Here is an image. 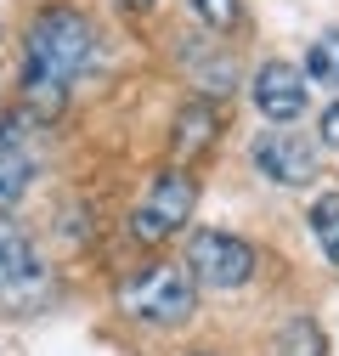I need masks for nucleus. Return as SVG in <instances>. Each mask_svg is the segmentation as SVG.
<instances>
[{
	"instance_id": "obj_1",
	"label": "nucleus",
	"mask_w": 339,
	"mask_h": 356,
	"mask_svg": "<svg viewBox=\"0 0 339 356\" xmlns=\"http://www.w3.org/2000/svg\"><path fill=\"white\" fill-rule=\"evenodd\" d=\"M91 57H97L91 17L74 6H46L28 23V40H23V108L51 119L68 97V85L91 68Z\"/></svg>"
},
{
	"instance_id": "obj_2",
	"label": "nucleus",
	"mask_w": 339,
	"mask_h": 356,
	"mask_svg": "<svg viewBox=\"0 0 339 356\" xmlns=\"http://www.w3.org/2000/svg\"><path fill=\"white\" fill-rule=\"evenodd\" d=\"M119 305H124V317H136L147 328H176L192 317L198 289H192L187 266H147L142 277H131L119 289Z\"/></svg>"
},
{
	"instance_id": "obj_3",
	"label": "nucleus",
	"mask_w": 339,
	"mask_h": 356,
	"mask_svg": "<svg viewBox=\"0 0 339 356\" xmlns=\"http://www.w3.org/2000/svg\"><path fill=\"white\" fill-rule=\"evenodd\" d=\"M46 294H51V277L40 266L28 232L12 215H0V305L6 311H34Z\"/></svg>"
},
{
	"instance_id": "obj_4",
	"label": "nucleus",
	"mask_w": 339,
	"mask_h": 356,
	"mask_svg": "<svg viewBox=\"0 0 339 356\" xmlns=\"http://www.w3.org/2000/svg\"><path fill=\"white\" fill-rule=\"evenodd\" d=\"M192 204H198V181H192L187 170H164L158 181L147 187V198L136 204L131 232H136L142 243H164V238H176V232L187 227Z\"/></svg>"
},
{
	"instance_id": "obj_5",
	"label": "nucleus",
	"mask_w": 339,
	"mask_h": 356,
	"mask_svg": "<svg viewBox=\"0 0 339 356\" xmlns=\"http://www.w3.org/2000/svg\"><path fill=\"white\" fill-rule=\"evenodd\" d=\"M187 272H192V283H204V289H243V283L254 277V249H249L243 238H232V232L204 227V232H192V243H187Z\"/></svg>"
},
{
	"instance_id": "obj_6",
	"label": "nucleus",
	"mask_w": 339,
	"mask_h": 356,
	"mask_svg": "<svg viewBox=\"0 0 339 356\" xmlns=\"http://www.w3.org/2000/svg\"><path fill=\"white\" fill-rule=\"evenodd\" d=\"M254 170L277 187H306L317 175V142L294 124H272L254 136Z\"/></svg>"
},
{
	"instance_id": "obj_7",
	"label": "nucleus",
	"mask_w": 339,
	"mask_h": 356,
	"mask_svg": "<svg viewBox=\"0 0 339 356\" xmlns=\"http://www.w3.org/2000/svg\"><path fill=\"white\" fill-rule=\"evenodd\" d=\"M306 74L294 63H266L261 74H254V108H261L272 124H294L306 113Z\"/></svg>"
},
{
	"instance_id": "obj_8",
	"label": "nucleus",
	"mask_w": 339,
	"mask_h": 356,
	"mask_svg": "<svg viewBox=\"0 0 339 356\" xmlns=\"http://www.w3.org/2000/svg\"><path fill=\"white\" fill-rule=\"evenodd\" d=\"M34 181V147L23 136V124H0V209H12Z\"/></svg>"
},
{
	"instance_id": "obj_9",
	"label": "nucleus",
	"mask_w": 339,
	"mask_h": 356,
	"mask_svg": "<svg viewBox=\"0 0 339 356\" xmlns=\"http://www.w3.org/2000/svg\"><path fill=\"white\" fill-rule=\"evenodd\" d=\"M209 142H215V108L209 102H187L176 113V159L187 164L192 153H204Z\"/></svg>"
},
{
	"instance_id": "obj_10",
	"label": "nucleus",
	"mask_w": 339,
	"mask_h": 356,
	"mask_svg": "<svg viewBox=\"0 0 339 356\" xmlns=\"http://www.w3.org/2000/svg\"><path fill=\"white\" fill-rule=\"evenodd\" d=\"M311 238H317V249H322V260L328 266H339V193H322L317 204H311Z\"/></svg>"
},
{
	"instance_id": "obj_11",
	"label": "nucleus",
	"mask_w": 339,
	"mask_h": 356,
	"mask_svg": "<svg viewBox=\"0 0 339 356\" xmlns=\"http://www.w3.org/2000/svg\"><path fill=\"white\" fill-rule=\"evenodd\" d=\"M306 79L339 91V29H322V34L311 40V51H306Z\"/></svg>"
},
{
	"instance_id": "obj_12",
	"label": "nucleus",
	"mask_w": 339,
	"mask_h": 356,
	"mask_svg": "<svg viewBox=\"0 0 339 356\" xmlns=\"http://www.w3.org/2000/svg\"><path fill=\"white\" fill-rule=\"evenodd\" d=\"M283 356H322V334L311 323H288L283 328Z\"/></svg>"
},
{
	"instance_id": "obj_13",
	"label": "nucleus",
	"mask_w": 339,
	"mask_h": 356,
	"mask_svg": "<svg viewBox=\"0 0 339 356\" xmlns=\"http://www.w3.org/2000/svg\"><path fill=\"white\" fill-rule=\"evenodd\" d=\"M187 6H192L209 29H232V23H238V0H187Z\"/></svg>"
},
{
	"instance_id": "obj_14",
	"label": "nucleus",
	"mask_w": 339,
	"mask_h": 356,
	"mask_svg": "<svg viewBox=\"0 0 339 356\" xmlns=\"http://www.w3.org/2000/svg\"><path fill=\"white\" fill-rule=\"evenodd\" d=\"M322 147L339 153V102H328V113H322Z\"/></svg>"
},
{
	"instance_id": "obj_15",
	"label": "nucleus",
	"mask_w": 339,
	"mask_h": 356,
	"mask_svg": "<svg viewBox=\"0 0 339 356\" xmlns=\"http://www.w3.org/2000/svg\"><path fill=\"white\" fill-rule=\"evenodd\" d=\"M131 6H147V0H131Z\"/></svg>"
}]
</instances>
